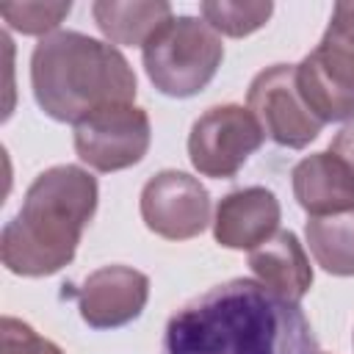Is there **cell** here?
<instances>
[{
    "instance_id": "cell-1",
    "label": "cell",
    "mask_w": 354,
    "mask_h": 354,
    "mask_svg": "<svg viewBox=\"0 0 354 354\" xmlns=\"http://www.w3.org/2000/svg\"><path fill=\"white\" fill-rule=\"evenodd\" d=\"M160 354H324L304 310L257 279H227L183 304Z\"/></svg>"
},
{
    "instance_id": "cell-2",
    "label": "cell",
    "mask_w": 354,
    "mask_h": 354,
    "mask_svg": "<svg viewBox=\"0 0 354 354\" xmlns=\"http://www.w3.org/2000/svg\"><path fill=\"white\" fill-rule=\"evenodd\" d=\"M97 180L72 163L44 169L25 191L19 213L0 232L3 266L17 277H50L75 260L97 213Z\"/></svg>"
},
{
    "instance_id": "cell-3",
    "label": "cell",
    "mask_w": 354,
    "mask_h": 354,
    "mask_svg": "<svg viewBox=\"0 0 354 354\" xmlns=\"http://www.w3.org/2000/svg\"><path fill=\"white\" fill-rule=\"evenodd\" d=\"M30 86L36 105L55 122L77 124L111 102H133L138 83L130 61L111 41L55 30L33 47Z\"/></svg>"
},
{
    "instance_id": "cell-4",
    "label": "cell",
    "mask_w": 354,
    "mask_h": 354,
    "mask_svg": "<svg viewBox=\"0 0 354 354\" xmlns=\"http://www.w3.org/2000/svg\"><path fill=\"white\" fill-rule=\"evenodd\" d=\"M149 83L166 97H194L216 77L224 61L221 36L199 17H171L144 47Z\"/></svg>"
},
{
    "instance_id": "cell-5",
    "label": "cell",
    "mask_w": 354,
    "mask_h": 354,
    "mask_svg": "<svg viewBox=\"0 0 354 354\" xmlns=\"http://www.w3.org/2000/svg\"><path fill=\"white\" fill-rule=\"evenodd\" d=\"M296 86L315 119H354V3H335L313 53L296 64Z\"/></svg>"
},
{
    "instance_id": "cell-6",
    "label": "cell",
    "mask_w": 354,
    "mask_h": 354,
    "mask_svg": "<svg viewBox=\"0 0 354 354\" xmlns=\"http://www.w3.org/2000/svg\"><path fill=\"white\" fill-rule=\"evenodd\" d=\"M266 133L254 113L227 102L207 108L188 133V158L202 177L230 180L263 147Z\"/></svg>"
},
{
    "instance_id": "cell-7",
    "label": "cell",
    "mask_w": 354,
    "mask_h": 354,
    "mask_svg": "<svg viewBox=\"0 0 354 354\" xmlns=\"http://www.w3.org/2000/svg\"><path fill=\"white\" fill-rule=\"evenodd\" d=\"M152 144V124L144 108L111 102L75 124V152L94 171H122L144 160Z\"/></svg>"
},
{
    "instance_id": "cell-8",
    "label": "cell",
    "mask_w": 354,
    "mask_h": 354,
    "mask_svg": "<svg viewBox=\"0 0 354 354\" xmlns=\"http://www.w3.org/2000/svg\"><path fill=\"white\" fill-rule=\"evenodd\" d=\"M246 108L263 133L288 149H304L324 130V122L313 116L299 94L296 64H274L257 72L246 91Z\"/></svg>"
},
{
    "instance_id": "cell-9",
    "label": "cell",
    "mask_w": 354,
    "mask_h": 354,
    "mask_svg": "<svg viewBox=\"0 0 354 354\" xmlns=\"http://www.w3.org/2000/svg\"><path fill=\"white\" fill-rule=\"evenodd\" d=\"M138 210L149 232L166 241H188L210 224V194L196 177L163 169L144 183Z\"/></svg>"
},
{
    "instance_id": "cell-10",
    "label": "cell",
    "mask_w": 354,
    "mask_h": 354,
    "mask_svg": "<svg viewBox=\"0 0 354 354\" xmlns=\"http://www.w3.org/2000/svg\"><path fill=\"white\" fill-rule=\"evenodd\" d=\"M80 318L91 329H119L136 321L149 299V277L130 266H102L75 290Z\"/></svg>"
},
{
    "instance_id": "cell-11",
    "label": "cell",
    "mask_w": 354,
    "mask_h": 354,
    "mask_svg": "<svg viewBox=\"0 0 354 354\" xmlns=\"http://www.w3.org/2000/svg\"><path fill=\"white\" fill-rule=\"evenodd\" d=\"M279 199L263 185H249L221 196L213 216V238L224 249L254 252L279 232Z\"/></svg>"
},
{
    "instance_id": "cell-12",
    "label": "cell",
    "mask_w": 354,
    "mask_h": 354,
    "mask_svg": "<svg viewBox=\"0 0 354 354\" xmlns=\"http://www.w3.org/2000/svg\"><path fill=\"white\" fill-rule=\"evenodd\" d=\"M290 183L299 207L310 218L354 210V174L329 149L301 158L290 171Z\"/></svg>"
},
{
    "instance_id": "cell-13",
    "label": "cell",
    "mask_w": 354,
    "mask_h": 354,
    "mask_svg": "<svg viewBox=\"0 0 354 354\" xmlns=\"http://www.w3.org/2000/svg\"><path fill=\"white\" fill-rule=\"evenodd\" d=\"M249 268L257 277V282H263L268 290H274L296 304L313 288L310 257H307L304 246L299 243L296 232H290V230H279L274 238H268L263 246H257L249 254Z\"/></svg>"
},
{
    "instance_id": "cell-14",
    "label": "cell",
    "mask_w": 354,
    "mask_h": 354,
    "mask_svg": "<svg viewBox=\"0 0 354 354\" xmlns=\"http://www.w3.org/2000/svg\"><path fill=\"white\" fill-rule=\"evenodd\" d=\"M91 17L111 44L144 47L174 14L166 0H100L91 6Z\"/></svg>"
},
{
    "instance_id": "cell-15",
    "label": "cell",
    "mask_w": 354,
    "mask_h": 354,
    "mask_svg": "<svg viewBox=\"0 0 354 354\" xmlns=\"http://www.w3.org/2000/svg\"><path fill=\"white\" fill-rule=\"evenodd\" d=\"M315 263L332 277H354V210L318 216L304 224Z\"/></svg>"
},
{
    "instance_id": "cell-16",
    "label": "cell",
    "mask_w": 354,
    "mask_h": 354,
    "mask_svg": "<svg viewBox=\"0 0 354 354\" xmlns=\"http://www.w3.org/2000/svg\"><path fill=\"white\" fill-rule=\"evenodd\" d=\"M202 19L224 36L232 39H243L254 30H260L271 14H274V3H230V0H207L199 6Z\"/></svg>"
},
{
    "instance_id": "cell-17",
    "label": "cell",
    "mask_w": 354,
    "mask_h": 354,
    "mask_svg": "<svg viewBox=\"0 0 354 354\" xmlns=\"http://www.w3.org/2000/svg\"><path fill=\"white\" fill-rule=\"evenodd\" d=\"M72 3H3L0 17L6 25L22 36H50L66 19Z\"/></svg>"
},
{
    "instance_id": "cell-18",
    "label": "cell",
    "mask_w": 354,
    "mask_h": 354,
    "mask_svg": "<svg viewBox=\"0 0 354 354\" xmlns=\"http://www.w3.org/2000/svg\"><path fill=\"white\" fill-rule=\"evenodd\" d=\"M0 354H64L61 346L41 337L33 326L14 315H3L0 321Z\"/></svg>"
},
{
    "instance_id": "cell-19",
    "label": "cell",
    "mask_w": 354,
    "mask_h": 354,
    "mask_svg": "<svg viewBox=\"0 0 354 354\" xmlns=\"http://www.w3.org/2000/svg\"><path fill=\"white\" fill-rule=\"evenodd\" d=\"M329 152L337 155V158L351 169V174H354V119L346 122V124L335 133V138H332V144H329Z\"/></svg>"
}]
</instances>
